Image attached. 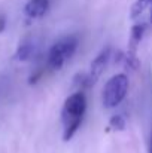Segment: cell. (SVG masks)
Listing matches in <instances>:
<instances>
[{"label": "cell", "mask_w": 152, "mask_h": 153, "mask_svg": "<svg viewBox=\"0 0 152 153\" xmlns=\"http://www.w3.org/2000/svg\"><path fill=\"white\" fill-rule=\"evenodd\" d=\"M109 125H110V128H113V129L124 131V129H125V119H124L121 114H115V116L110 117Z\"/></svg>", "instance_id": "cell-9"}, {"label": "cell", "mask_w": 152, "mask_h": 153, "mask_svg": "<svg viewBox=\"0 0 152 153\" xmlns=\"http://www.w3.org/2000/svg\"><path fill=\"white\" fill-rule=\"evenodd\" d=\"M85 110H87V98L81 91L72 94L64 101L63 113H61L63 123H64V132H63L64 141H69L75 135L78 128L81 126L82 116H84Z\"/></svg>", "instance_id": "cell-1"}, {"label": "cell", "mask_w": 152, "mask_h": 153, "mask_svg": "<svg viewBox=\"0 0 152 153\" xmlns=\"http://www.w3.org/2000/svg\"><path fill=\"white\" fill-rule=\"evenodd\" d=\"M49 9V0H30L25 7L24 12L28 18L34 19V18H42Z\"/></svg>", "instance_id": "cell-5"}, {"label": "cell", "mask_w": 152, "mask_h": 153, "mask_svg": "<svg viewBox=\"0 0 152 153\" xmlns=\"http://www.w3.org/2000/svg\"><path fill=\"white\" fill-rule=\"evenodd\" d=\"M145 30H146V25L145 24H136V25H133L131 34H130V40H128V52L136 53L137 46L140 45V42L143 39Z\"/></svg>", "instance_id": "cell-6"}, {"label": "cell", "mask_w": 152, "mask_h": 153, "mask_svg": "<svg viewBox=\"0 0 152 153\" xmlns=\"http://www.w3.org/2000/svg\"><path fill=\"white\" fill-rule=\"evenodd\" d=\"M151 153H152V135H151Z\"/></svg>", "instance_id": "cell-11"}, {"label": "cell", "mask_w": 152, "mask_h": 153, "mask_svg": "<svg viewBox=\"0 0 152 153\" xmlns=\"http://www.w3.org/2000/svg\"><path fill=\"white\" fill-rule=\"evenodd\" d=\"M151 22H152V10H151Z\"/></svg>", "instance_id": "cell-12"}, {"label": "cell", "mask_w": 152, "mask_h": 153, "mask_svg": "<svg viewBox=\"0 0 152 153\" xmlns=\"http://www.w3.org/2000/svg\"><path fill=\"white\" fill-rule=\"evenodd\" d=\"M78 49V37L76 36H66L57 43L52 45L48 53V65L52 70H60L66 59L72 58Z\"/></svg>", "instance_id": "cell-2"}, {"label": "cell", "mask_w": 152, "mask_h": 153, "mask_svg": "<svg viewBox=\"0 0 152 153\" xmlns=\"http://www.w3.org/2000/svg\"><path fill=\"white\" fill-rule=\"evenodd\" d=\"M31 53H33V45L31 43H22V45H19L18 51L15 53V58L18 61H27L31 56Z\"/></svg>", "instance_id": "cell-8"}, {"label": "cell", "mask_w": 152, "mask_h": 153, "mask_svg": "<svg viewBox=\"0 0 152 153\" xmlns=\"http://www.w3.org/2000/svg\"><path fill=\"white\" fill-rule=\"evenodd\" d=\"M4 27H6V16L3 13H0V33H3Z\"/></svg>", "instance_id": "cell-10"}, {"label": "cell", "mask_w": 152, "mask_h": 153, "mask_svg": "<svg viewBox=\"0 0 152 153\" xmlns=\"http://www.w3.org/2000/svg\"><path fill=\"white\" fill-rule=\"evenodd\" d=\"M128 79L125 74H115L107 80L103 89V104L107 108L116 107L127 95Z\"/></svg>", "instance_id": "cell-3"}, {"label": "cell", "mask_w": 152, "mask_h": 153, "mask_svg": "<svg viewBox=\"0 0 152 153\" xmlns=\"http://www.w3.org/2000/svg\"><path fill=\"white\" fill-rule=\"evenodd\" d=\"M110 58V48H104L101 49V52L93 59L91 62V67H90V73H88V79H90V83H96L99 80V77L101 76L104 67L107 65V61Z\"/></svg>", "instance_id": "cell-4"}, {"label": "cell", "mask_w": 152, "mask_h": 153, "mask_svg": "<svg viewBox=\"0 0 152 153\" xmlns=\"http://www.w3.org/2000/svg\"><path fill=\"white\" fill-rule=\"evenodd\" d=\"M151 4H152V0H136L133 7H131V18L140 16L146 10V7L151 6Z\"/></svg>", "instance_id": "cell-7"}]
</instances>
